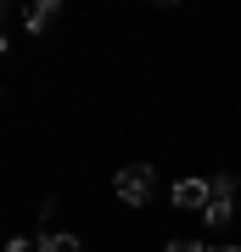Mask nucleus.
<instances>
[{"label":"nucleus","instance_id":"f257e3e1","mask_svg":"<svg viewBox=\"0 0 241 252\" xmlns=\"http://www.w3.org/2000/svg\"><path fill=\"white\" fill-rule=\"evenodd\" d=\"M230 213H236V180H230V174H213V180H207L202 224H230Z\"/></svg>","mask_w":241,"mask_h":252},{"label":"nucleus","instance_id":"39448f33","mask_svg":"<svg viewBox=\"0 0 241 252\" xmlns=\"http://www.w3.org/2000/svg\"><path fill=\"white\" fill-rule=\"evenodd\" d=\"M39 252H84V247H79V235H68V230H45Z\"/></svg>","mask_w":241,"mask_h":252},{"label":"nucleus","instance_id":"20e7f679","mask_svg":"<svg viewBox=\"0 0 241 252\" xmlns=\"http://www.w3.org/2000/svg\"><path fill=\"white\" fill-rule=\"evenodd\" d=\"M56 11H62L56 0H39V6H28V11H23V23L39 34V28H51V23H56Z\"/></svg>","mask_w":241,"mask_h":252},{"label":"nucleus","instance_id":"7ed1b4c3","mask_svg":"<svg viewBox=\"0 0 241 252\" xmlns=\"http://www.w3.org/2000/svg\"><path fill=\"white\" fill-rule=\"evenodd\" d=\"M174 207L202 213V207H207V180H179V185H174Z\"/></svg>","mask_w":241,"mask_h":252},{"label":"nucleus","instance_id":"f03ea898","mask_svg":"<svg viewBox=\"0 0 241 252\" xmlns=\"http://www.w3.org/2000/svg\"><path fill=\"white\" fill-rule=\"evenodd\" d=\"M152 180H157V174L152 168H146V162H129V168H118V196H124L129 207H140V202H152Z\"/></svg>","mask_w":241,"mask_h":252},{"label":"nucleus","instance_id":"423d86ee","mask_svg":"<svg viewBox=\"0 0 241 252\" xmlns=\"http://www.w3.org/2000/svg\"><path fill=\"white\" fill-rule=\"evenodd\" d=\"M169 252H207L202 241H185V235H179V241H169Z\"/></svg>","mask_w":241,"mask_h":252},{"label":"nucleus","instance_id":"0eeeda50","mask_svg":"<svg viewBox=\"0 0 241 252\" xmlns=\"http://www.w3.org/2000/svg\"><path fill=\"white\" fill-rule=\"evenodd\" d=\"M6 252H39V241H6Z\"/></svg>","mask_w":241,"mask_h":252},{"label":"nucleus","instance_id":"6e6552de","mask_svg":"<svg viewBox=\"0 0 241 252\" xmlns=\"http://www.w3.org/2000/svg\"><path fill=\"white\" fill-rule=\"evenodd\" d=\"M207 252H241V247H207Z\"/></svg>","mask_w":241,"mask_h":252}]
</instances>
